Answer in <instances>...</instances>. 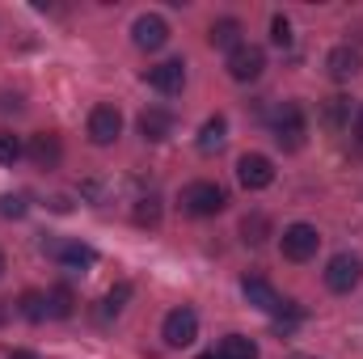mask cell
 I'll use <instances>...</instances> for the list:
<instances>
[{
    "label": "cell",
    "mask_w": 363,
    "mask_h": 359,
    "mask_svg": "<svg viewBox=\"0 0 363 359\" xmlns=\"http://www.w3.org/2000/svg\"><path fill=\"white\" fill-rule=\"evenodd\" d=\"M26 157H30L38 170H55V165L64 161V144H60V136H51V131H38V136H30V144H26Z\"/></svg>",
    "instance_id": "obj_11"
},
{
    "label": "cell",
    "mask_w": 363,
    "mask_h": 359,
    "mask_svg": "<svg viewBox=\"0 0 363 359\" xmlns=\"http://www.w3.org/2000/svg\"><path fill=\"white\" fill-rule=\"evenodd\" d=\"M271 43L274 47H291V21H287L283 13H274L271 17Z\"/></svg>",
    "instance_id": "obj_27"
},
{
    "label": "cell",
    "mask_w": 363,
    "mask_h": 359,
    "mask_svg": "<svg viewBox=\"0 0 363 359\" xmlns=\"http://www.w3.org/2000/svg\"><path fill=\"white\" fill-rule=\"evenodd\" d=\"M26 211H30L26 194H4V199H0V216H4V220H21Z\"/></svg>",
    "instance_id": "obj_25"
},
{
    "label": "cell",
    "mask_w": 363,
    "mask_h": 359,
    "mask_svg": "<svg viewBox=\"0 0 363 359\" xmlns=\"http://www.w3.org/2000/svg\"><path fill=\"white\" fill-rule=\"evenodd\" d=\"M135 224L140 228H157L161 224V199L157 194H140L135 199Z\"/></svg>",
    "instance_id": "obj_22"
},
{
    "label": "cell",
    "mask_w": 363,
    "mask_h": 359,
    "mask_svg": "<svg viewBox=\"0 0 363 359\" xmlns=\"http://www.w3.org/2000/svg\"><path fill=\"white\" fill-rule=\"evenodd\" d=\"M325 68H330L334 81H351V77H359L363 72V55L355 51V47H334L330 60H325Z\"/></svg>",
    "instance_id": "obj_15"
},
{
    "label": "cell",
    "mask_w": 363,
    "mask_h": 359,
    "mask_svg": "<svg viewBox=\"0 0 363 359\" xmlns=\"http://www.w3.org/2000/svg\"><path fill=\"white\" fill-rule=\"evenodd\" d=\"M363 279V258L359 254H334L325 267V287L330 292H351Z\"/></svg>",
    "instance_id": "obj_7"
},
{
    "label": "cell",
    "mask_w": 363,
    "mask_h": 359,
    "mask_svg": "<svg viewBox=\"0 0 363 359\" xmlns=\"http://www.w3.org/2000/svg\"><path fill=\"white\" fill-rule=\"evenodd\" d=\"M271 131H274V140H279V148L296 153V148L304 144V110H300L296 101H283V106L274 110Z\"/></svg>",
    "instance_id": "obj_3"
},
{
    "label": "cell",
    "mask_w": 363,
    "mask_h": 359,
    "mask_svg": "<svg viewBox=\"0 0 363 359\" xmlns=\"http://www.w3.org/2000/svg\"><path fill=\"white\" fill-rule=\"evenodd\" d=\"M144 81H148V85H152L157 93L174 97V93H182V85H186V64H182V60H165V64H152V68L144 72Z\"/></svg>",
    "instance_id": "obj_10"
},
{
    "label": "cell",
    "mask_w": 363,
    "mask_h": 359,
    "mask_svg": "<svg viewBox=\"0 0 363 359\" xmlns=\"http://www.w3.org/2000/svg\"><path fill=\"white\" fill-rule=\"evenodd\" d=\"M241 237H245L250 245H262V241L271 237V220H267L262 211H254V216H245V220H241Z\"/></svg>",
    "instance_id": "obj_24"
},
{
    "label": "cell",
    "mask_w": 363,
    "mask_h": 359,
    "mask_svg": "<svg viewBox=\"0 0 363 359\" xmlns=\"http://www.w3.org/2000/svg\"><path fill=\"white\" fill-rule=\"evenodd\" d=\"M237 182H241L245 190H267L274 182V161L262 157V153H245V157L237 161Z\"/></svg>",
    "instance_id": "obj_8"
},
{
    "label": "cell",
    "mask_w": 363,
    "mask_h": 359,
    "mask_svg": "<svg viewBox=\"0 0 363 359\" xmlns=\"http://www.w3.org/2000/svg\"><path fill=\"white\" fill-rule=\"evenodd\" d=\"M279 245H283V258L287 263H308L321 250V233L313 224H287L283 237H279Z\"/></svg>",
    "instance_id": "obj_2"
},
{
    "label": "cell",
    "mask_w": 363,
    "mask_h": 359,
    "mask_svg": "<svg viewBox=\"0 0 363 359\" xmlns=\"http://www.w3.org/2000/svg\"><path fill=\"white\" fill-rule=\"evenodd\" d=\"M262 72H267V51H262V47L241 43L237 51H228V77H233V81L250 85V81H258Z\"/></svg>",
    "instance_id": "obj_4"
},
{
    "label": "cell",
    "mask_w": 363,
    "mask_h": 359,
    "mask_svg": "<svg viewBox=\"0 0 363 359\" xmlns=\"http://www.w3.org/2000/svg\"><path fill=\"white\" fill-rule=\"evenodd\" d=\"M161 338L174 347V351H182V347H190L194 338H199V313L194 309H174V313H165V326H161Z\"/></svg>",
    "instance_id": "obj_5"
},
{
    "label": "cell",
    "mask_w": 363,
    "mask_h": 359,
    "mask_svg": "<svg viewBox=\"0 0 363 359\" xmlns=\"http://www.w3.org/2000/svg\"><path fill=\"white\" fill-rule=\"evenodd\" d=\"M224 136H228V118H224V114H211V118L199 127V153H216V148L224 144Z\"/></svg>",
    "instance_id": "obj_17"
},
{
    "label": "cell",
    "mask_w": 363,
    "mask_h": 359,
    "mask_svg": "<svg viewBox=\"0 0 363 359\" xmlns=\"http://www.w3.org/2000/svg\"><path fill=\"white\" fill-rule=\"evenodd\" d=\"M216 359H258V343L254 338H241V334H228L216 347Z\"/></svg>",
    "instance_id": "obj_19"
},
{
    "label": "cell",
    "mask_w": 363,
    "mask_h": 359,
    "mask_svg": "<svg viewBox=\"0 0 363 359\" xmlns=\"http://www.w3.org/2000/svg\"><path fill=\"white\" fill-rule=\"evenodd\" d=\"M21 153H26V148H21V140H17L13 131H0V165H13Z\"/></svg>",
    "instance_id": "obj_26"
},
{
    "label": "cell",
    "mask_w": 363,
    "mask_h": 359,
    "mask_svg": "<svg viewBox=\"0 0 363 359\" xmlns=\"http://www.w3.org/2000/svg\"><path fill=\"white\" fill-rule=\"evenodd\" d=\"M355 136L363 140V110H359V118H355Z\"/></svg>",
    "instance_id": "obj_29"
},
{
    "label": "cell",
    "mask_w": 363,
    "mask_h": 359,
    "mask_svg": "<svg viewBox=\"0 0 363 359\" xmlns=\"http://www.w3.org/2000/svg\"><path fill=\"white\" fill-rule=\"evenodd\" d=\"M241 21L237 17H220V21H211V30H207V43L211 47H220V51H237L241 47Z\"/></svg>",
    "instance_id": "obj_16"
},
{
    "label": "cell",
    "mask_w": 363,
    "mask_h": 359,
    "mask_svg": "<svg viewBox=\"0 0 363 359\" xmlns=\"http://www.w3.org/2000/svg\"><path fill=\"white\" fill-rule=\"evenodd\" d=\"M0 275H4V254H0Z\"/></svg>",
    "instance_id": "obj_31"
},
{
    "label": "cell",
    "mask_w": 363,
    "mask_h": 359,
    "mask_svg": "<svg viewBox=\"0 0 363 359\" xmlns=\"http://www.w3.org/2000/svg\"><path fill=\"white\" fill-rule=\"evenodd\" d=\"M199 359H216V351H207V355H199Z\"/></svg>",
    "instance_id": "obj_30"
},
{
    "label": "cell",
    "mask_w": 363,
    "mask_h": 359,
    "mask_svg": "<svg viewBox=\"0 0 363 359\" xmlns=\"http://www.w3.org/2000/svg\"><path fill=\"white\" fill-rule=\"evenodd\" d=\"M72 309H77V296H72V287H68V283H55V287L47 292V317L64 321V317H72Z\"/></svg>",
    "instance_id": "obj_18"
},
{
    "label": "cell",
    "mask_w": 363,
    "mask_h": 359,
    "mask_svg": "<svg viewBox=\"0 0 363 359\" xmlns=\"http://www.w3.org/2000/svg\"><path fill=\"white\" fill-rule=\"evenodd\" d=\"M241 292H245V300H250L254 309H262V313H283V309H287V304H283V296L274 292L262 275H245Z\"/></svg>",
    "instance_id": "obj_13"
},
{
    "label": "cell",
    "mask_w": 363,
    "mask_h": 359,
    "mask_svg": "<svg viewBox=\"0 0 363 359\" xmlns=\"http://www.w3.org/2000/svg\"><path fill=\"white\" fill-rule=\"evenodd\" d=\"M347 114H351V97H330V101L321 106V123H325L330 131H338V127L347 123Z\"/></svg>",
    "instance_id": "obj_23"
},
{
    "label": "cell",
    "mask_w": 363,
    "mask_h": 359,
    "mask_svg": "<svg viewBox=\"0 0 363 359\" xmlns=\"http://www.w3.org/2000/svg\"><path fill=\"white\" fill-rule=\"evenodd\" d=\"M9 359H34L30 351H9Z\"/></svg>",
    "instance_id": "obj_28"
},
{
    "label": "cell",
    "mask_w": 363,
    "mask_h": 359,
    "mask_svg": "<svg viewBox=\"0 0 363 359\" xmlns=\"http://www.w3.org/2000/svg\"><path fill=\"white\" fill-rule=\"evenodd\" d=\"M224 203H228V194L216 182H190L182 190V211L186 216H216V211H224Z\"/></svg>",
    "instance_id": "obj_1"
},
{
    "label": "cell",
    "mask_w": 363,
    "mask_h": 359,
    "mask_svg": "<svg viewBox=\"0 0 363 359\" xmlns=\"http://www.w3.org/2000/svg\"><path fill=\"white\" fill-rule=\"evenodd\" d=\"M0 321H4V309H0Z\"/></svg>",
    "instance_id": "obj_32"
},
{
    "label": "cell",
    "mask_w": 363,
    "mask_h": 359,
    "mask_svg": "<svg viewBox=\"0 0 363 359\" xmlns=\"http://www.w3.org/2000/svg\"><path fill=\"white\" fill-rule=\"evenodd\" d=\"M47 254H51L55 263L72 267V270H89L93 263H97V250L85 245V241H51V245H47Z\"/></svg>",
    "instance_id": "obj_12"
},
{
    "label": "cell",
    "mask_w": 363,
    "mask_h": 359,
    "mask_svg": "<svg viewBox=\"0 0 363 359\" xmlns=\"http://www.w3.org/2000/svg\"><path fill=\"white\" fill-rule=\"evenodd\" d=\"M131 292H135V287H131L127 279H123V283H114V287L106 292V300H101V321H110V317H118V313L127 309V300H131Z\"/></svg>",
    "instance_id": "obj_20"
},
{
    "label": "cell",
    "mask_w": 363,
    "mask_h": 359,
    "mask_svg": "<svg viewBox=\"0 0 363 359\" xmlns=\"http://www.w3.org/2000/svg\"><path fill=\"white\" fill-rule=\"evenodd\" d=\"M118 131H123V114H118V106H93L89 114V140L93 144H114L118 140Z\"/></svg>",
    "instance_id": "obj_9"
},
{
    "label": "cell",
    "mask_w": 363,
    "mask_h": 359,
    "mask_svg": "<svg viewBox=\"0 0 363 359\" xmlns=\"http://www.w3.org/2000/svg\"><path fill=\"white\" fill-rule=\"evenodd\" d=\"M131 43H135L140 51H161V47L169 43V21H165L161 13H140L135 26H131Z\"/></svg>",
    "instance_id": "obj_6"
},
{
    "label": "cell",
    "mask_w": 363,
    "mask_h": 359,
    "mask_svg": "<svg viewBox=\"0 0 363 359\" xmlns=\"http://www.w3.org/2000/svg\"><path fill=\"white\" fill-rule=\"evenodd\" d=\"M140 136H144L148 144L169 140V136H174V114H169V110H161V106H148V110L140 114Z\"/></svg>",
    "instance_id": "obj_14"
},
{
    "label": "cell",
    "mask_w": 363,
    "mask_h": 359,
    "mask_svg": "<svg viewBox=\"0 0 363 359\" xmlns=\"http://www.w3.org/2000/svg\"><path fill=\"white\" fill-rule=\"evenodd\" d=\"M17 313H21L26 321H43V317H47V292H34V287L21 292V296H17Z\"/></svg>",
    "instance_id": "obj_21"
}]
</instances>
